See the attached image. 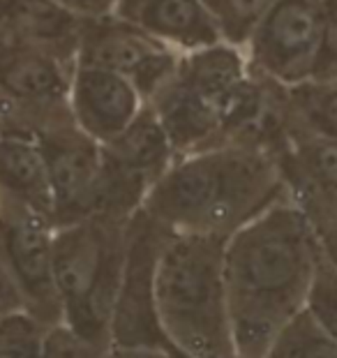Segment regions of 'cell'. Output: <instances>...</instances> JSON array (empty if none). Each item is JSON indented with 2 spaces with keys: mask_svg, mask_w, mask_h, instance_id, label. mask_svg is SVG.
Masks as SVG:
<instances>
[{
  "mask_svg": "<svg viewBox=\"0 0 337 358\" xmlns=\"http://www.w3.org/2000/svg\"><path fill=\"white\" fill-rule=\"evenodd\" d=\"M319 241L294 199L275 201L224 243V292L236 358H261L305 308Z\"/></svg>",
  "mask_w": 337,
  "mask_h": 358,
  "instance_id": "cell-1",
  "label": "cell"
},
{
  "mask_svg": "<svg viewBox=\"0 0 337 358\" xmlns=\"http://www.w3.org/2000/svg\"><path fill=\"white\" fill-rule=\"evenodd\" d=\"M285 196V173L273 150L222 143L175 159L141 208L171 234L229 238Z\"/></svg>",
  "mask_w": 337,
  "mask_h": 358,
  "instance_id": "cell-2",
  "label": "cell"
},
{
  "mask_svg": "<svg viewBox=\"0 0 337 358\" xmlns=\"http://www.w3.org/2000/svg\"><path fill=\"white\" fill-rule=\"evenodd\" d=\"M224 236L166 234L155 266V308L180 358H236L224 292Z\"/></svg>",
  "mask_w": 337,
  "mask_h": 358,
  "instance_id": "cell-3",
  "label": "cell"
},
{
  "mask_svg": "<svg viewBox=\"0 0 337 358\" xmlns=\"http://www.w3.org/2000/svg\"><path fill=\"white\" fill-rule=\"evenodd\" d=\"M127 220L93 215L53 231V280L63 324L102 349H111L109 326L125 264Z\"/></svg>",
  "mask_w": 337,
  "mask_h": 358,
  "instance_id": "cell-4",
  "label": "cell"
},
{
  "mask_svg": "<svg viewBox=\"0 0 337 358\" xmlns=\"http://www.w3.org/2000/svg\"><path fill=\"white\" fill-rule=\"evenodd\" d=\"M166 229L139 208L125 227V264L113 306L109 340L111 349H166L155 308V266Z\"/></svg>",
  "mask_w": 337,
  "mask_h": 358,
  "instance_id": "cell-5",
  "label": "cell"
},
{
  "mask_svg": "<svg viewBox=\"0 0 337 358\" xmlns=\"http://www.w3.org/2000/svg\"><path fill=\"white\" fill-rule=\"evenodd\" d=\"M53 220L0 196V264L17 285L24 306L47 326L63 324V306L53 280Z\"/></svg>",
  "mask_w": 337,
  "mask_h": 358,
  "instance_id": "cell-6",
  "label": "cell"
},
{
  "mask_svg": "<svg viewBox=\"0 0 337 358\" xmlns=\"http://www.w3.org/2000/svg\"><path fill=\"white\" fill-rule=\"evenodd\" d=\"M321 40V0H275L245 42L250 70L285 88L310 83Z\"/></svg>",
  "mask_w": 337,
  "mask_h": 358,
  "instance_id": "cell-7",
  "label": "cell"
},
{
  "mask_svg": "<svg viewBox=\"0 0 337 358\" xmlns=\"http://www.w3.org/2000/svg\"><path fill=\"white\" fill-rule=\"evenodd\" d=\"M33 136L47 164L56 227L93 217L102 173V143L90 139L70 111L49 118Z\"/></svg>",
  "mask_w": 337,
  "mask_h": 358,
  "instance_id": "cell-8",
  "label": "cell"
},
{
  "mask_svg": "<svg viewBox=\"0 0 337 358\" xmlns=\"http://www.w3.org/2000/svg\"><path fill=\"white\" fill-rule=\"evenodd\" d=\"M180 53L143 28L106 14L83 19L74 65L97 67L129 79L143 100L175 74Z\"/></svg>",
  "mask_w": 337,
  "mask_h": 358,
  "instance_id": "cell-9",
  "label": "cell"
},
{
  "mask_svg": "<svg viewBox=\"0 0 337 358\" xmlns=\"http://www.w3.org/2000/svg\"><path fill=\"white\" fill-rule=\"evenodd\" d=\"M74 65L30 44H21L0 58V93L19 106L30 134L49 118L70 111Z\"/></svg>",
  "mask_w": 337,
  "mask_h": 358,
  "instance_id": "cell-10",
  "label": "cell"
},
{
  "mask_svg": "<svg viewBox=\"0 0 337 358\" xmlns=\"http://www.w3.org/2000/svg\"><path fill=\"white\" fill-rule=\"evenodd\" d=\"M67 102L74 123L97 143L116 139L145 104L129 79L86 65H74Z\"/></svg>",
  "mask_w": 337,
  "mask_h": 358,
  "instance_id": "cell-11",
  "label": "cell"
},
{
  "mask_svg": "<svg viewBox=\"0 0 337 358\" xmlns=\"http://www.w3.org/2000/svg\"><path fill=\"white\" fill-rule=\"evenodd\" d=\"M113 14L178 53L224 42L203 0H118Z\"/></svg>",
  "mask_w": 337,
  "mask_h": 358,
  "instance_id": "cell-12",
  "label": "cell"
},
{
  "mask_svg": "<svg viewBox=\"0 0 337 358\" xmlns=\"http://www.w3.org/2000/svg\"><path fill=\"white\" fill-rule=\"evenodd\" d=\"M145 104L150 106L166 132L175 159L224 143L217 109L206 97L185 86L175 74L162 83Z\"/></svg>",
  "mask_w": 337,
  "mask_h": 358,
  "instance_id": "cell-13",
  "label": "cell"
},
{
  "mask_svg": "<svg viewBox=\"0 0 337 358\" xmlns=\"http://www.w3.org/2000/svg\"><path fill=\"white\" fill-rule=\"evenodd\" d=\"M250 74L252 70L245 49L229 42H217L210 47L180 53L178 70H175V77L185 86L215 106L220 118L222 109L238 93L243 83L250 79Z\"/></svg>",
  "mask_w": 337,
  "mask_h": 358,
  "instance_id": "cell-14",
  "label": "cell"
},
{
  "mask_svg": "<svg viewBox=\"0 0 337 358\" xmlns=\"http://www.w3.org/2000/svg\"><path fill=\"white\" fill-rule=\"evenodd\" d=\"M102 155L118 169L148 182L150 187L175 162L171 141L148 104H143V109L116 139L102 143Z\"/></svg>",
  "mask_w": 337,
  "mask_h": 358,
  "instance_id": "cell-15",
  "label": "cell"
},
{
  "mask_svg": "<svg viewBox=\"0 0 337 358\" xmlns=\"http://www.w3.org/2000/svg\"><path fill=\"white\" fill-rule=\"evenodd\" d=\"M0 196L24 203L53 220L49 173L35 136H0Z\"/></svg>",
  "mask_w": 337,
  "mask_h": 358,
  "instance_id": "cell-16",
  "label": "cell"
},
{
  "mask_svg": "<svg viewBox=\"0 0 337 358\" xmlns=\"http://www.w3.org/2000/svg\"><path fill=\"white\" fill-rule=\"evenodd\" d=\"M7 19L30 47L74 65L83 19L53 0H14Z\"/></svg>",
  "mask_w": 337,
  "mask_h": 358,
  "instance_id": "cell-17",
  "label": "cell"
},
{
  "mask_svg": "<svg viewBox=\"0 0 337 358\" xmlns=\"http://www.w3.org/2000/svg\"><path fill=\"white\" fill-rule=\"evenodd\" d=\"M261 358H337V342L303 308L278 331Z\"/></svg>",
  "mask_w": 337,
  "mask_h": 358,
  "instance_id": "cell-18",
  "label": "cell"
},
{
  "mask_svg": "<svg viewBox=\"0 0 337 358\" xmlns=\"http://www.w3.org/2000/svg\"><path fill=\"white\" fill-rule=\"evenodd\" d=\"M289 106L303 125L337 141V79L289 88Z\"/></svg>",
  "mask_w": 337,
  "mask_h": 358,
  "instance_id": "cell-19",
  "label": "cell"
},
{
  "mask_svg": "<svg viewBox=\"0 0 337 358\" xmlns=\"http://www.w3.org/2000/svg\"><path fill=\"white\" fill-rule=\"evenodd\" d=\"M285 182L289 196L308 215L312 229L317 234L321 252L337 268V199H333L331 194L321 192V189L312 187L303 180L289 178Z\"/></svg>",
  "mask_w": 337,
  "mask_h": 358,
  "instance_id": "cell-20",
  "label": "cell"
},
{
  "mask_svg": "<svg viewBox=\"0 0 337 358\" xmlns=\"http://www.w3.org/2000/svg\"><path fill=\"white\" fill-rule=\"evenodd\" d=\"M49 326L26 308L0 317V358H42Z\"/></svg>",
  "mask_w": 337,
  "mask_h": 358,
  "instance_id": "cell-21",
  "label": "cell"
},
{
  "mask_svg": "<svg viewBox=\"0 0 337 358\" xmlns=\"http://www.w3.org/2000/svg\"><path fill=\"white\" fill-rule=\"evenodd\" d=\"M273 3L275 0H203L220 28L222 40L236 47H245L252 30Z\"/></svg>",
  "mask_w": 337,
  "mask_h": 358,
  "instance_id": "cell-22",
  "label": "cell"
},
{
  "mask_svg": "<svg viewBox=\"0 0 337 358\" xmlns=\"http://www.w3.org/2000/svg\"><path fill=\"white\" fill-rule=\"evenodd\" d=\"M305 310L337 342V268L324 252H319L317 266H314Z\"/></svg>",
  "mask_w": 337,
  "mask_h": 358,
  "instance_id": "cell-23",
  "label": "cell"
},
{
  "mask_svg": "<svg viewBox=\"0 0 337 358\" xmlns=\"http://www.w3.org/2000/svg\"><path fill=\"white\" fill-rule=\"evenodd\" d=\"M337 79V0H321V40L312 81Z\"/></svg>",
  "mask_w": 337,
  "mask_h": 358,
  "instance_id": "cell-24",
  "label": "cell"
},
{
  "mask_svg": "<svg viewBox=\"0 0 337 358\" xmlns=\"http://www.w3.org/2000/svg\"><path fill=\"white\" fill-rule=\"evenodd\" d=\"M109 349H102L74 333L67 324L49 326L42 358H106Z\"/></svg>",
  "mask_w": 337,
  "mask_h": 358,
  "instance_id": "cell-25",
  "label": "cell"
},
{
  "mask_svg": "<svg viewBox=\"0 0 337 358\" xmlns=\"http://www.w3.org/2000/svg\"><path fill=\"white\" fill-rule=\"evenodd\" d=\"M7 134L30 136L24 111H21L10 97H5L3 93H0V136H7Z\"/></svg>",
  "mask_w": 337,
  "mask_h": 358,
  "instance_id": "cell-26",
  "label": "cell"
},
{
  "mask_svg": "<svg viewBox=\"0 0 337 358\" xmlns=\"http://www.w3.org/2000/svg\"><path fill=\"white\" fill-rule=\"evenodd\" d=\"M65 10L74 12L81 19H95V17H106L113 14L118 0H53Z\"/></svg>",
  "mask_w": 337,
  "mask_h": 358,
  "instance_id": "cell-27",
  "label": "cell"
},
{
  "mask_svg": "<svg viewBox=\"0 0 337 358\" xmlns=\"http://www.w3.org/2000/svg\"><path fill=\"white\" fill-rule=\"evenodd\" d=\"M24 306V299H21L17 285L10 278V273L5 271V266L0 264V317L7 315V312L21 310Z\"/></svg>",
  "mask_w": 337,
  "mask_h": 358,
  "instance_id": "cell-28",
  "label": "cell"
},
{
  "mask_svg": "<svg viewBox=\"0 0 337 358\" xmlns=\"http://www.w3.org/2000/svg\"><path fill=\"white\" fill-rule=\"evenodd\" d=\"M106 358H178L166 349H109Z\"/></svg>",
  "mask_w": 337,
  "mask_h": 358,
  "instance_id": "cell-29",
  "label": "cell"
},
{
  "mask_svg": "<svg viewBox=\"0 0 337 358\" xmlns=\"http://www.w3.org/2000/svg\"><path fill=\"white\" fill-rule=\"evenodd\" d=\"M12 5H14V0H0V19L7 17L12 10Z\"/></svg>",
  "mask_w": 337,
  "mask_h": 358,
  "instance_id": "cell-30",
  "label": "cell"
},
{
  "mask_svg": "<svg viewBox=\"0 0 337 358\" xmlns=\"http://www.w3.org/2000/svg\"><path fill=\"white\" fill-rule=\"evenodd\" d=\"M175 356H178V354H175ZM178 358H180V356H178Z\"/></svg>",
  "mask_w": 337,
  "mask_h": 358,
  "instance_id": "cell-31",
  "label": "cell"
}]
</instances>
